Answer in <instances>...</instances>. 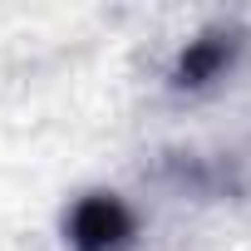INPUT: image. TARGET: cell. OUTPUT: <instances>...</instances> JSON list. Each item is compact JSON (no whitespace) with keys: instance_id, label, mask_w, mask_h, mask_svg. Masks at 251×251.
<instances>
[{"instance_id":"cell-2","label":"cell","mask_w":251,"mask_h":251,"mask_svg":"<svg viewBox=\"0 0 251 251\" xmlns=\"http://www.w3.org/2000/svg\"><path fill=\"white\" fill-rule=\"evenodd\" d=\"M236 50H241V40L231 35V30H217V35H202V40H192L187 50H182V59H177V84H187V89H202V84H212L222 69H231V59H236Z\"/></svg>"},{"instance_id":"cell-1","label":"cell","mask_w":251,"mask_h":251,"mask_svg":"<svg viewBox=\"0 0 251 251\" xmlns=\"http://www.w3.org/2000/svg\"><path fill=\"white\" fill-rule=\"evenodd\" d=\"M64 236L74 251H128L138 241V217L118 192H89L69 207Z\"/></svg>"}]
</instances>
